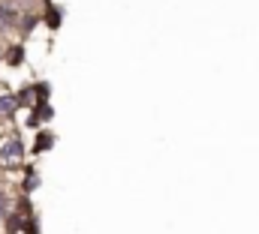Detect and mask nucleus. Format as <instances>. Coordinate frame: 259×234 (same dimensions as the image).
<instances>
[{
	"mask_svg": "<svg viewBox=\"0 0 259 234\" xmlns=\"http://www.w3.org/2000/svg\"><path fill=\"white\" fill-rule=\"evenodd\" d=\"M21 162H24V141H21L18 135H9V138L0 144V165L15 168V165H21Z\"/></svg>",
	"mask_w": 259,
	"mask_h": 234,
	"instance_id": "1",
	"label": "nucleus"
},
{
	"mask_svg": "<svg viewBox=\"0 0 259 234\" xmlns=\"http://www.w3.org/2000/svg\"><path fill=\"white\" fill-rule=\"evenodd\" d=\"M21 24V9L9 0H0V30H15Z\"/></svg>",
	"mask_w": 259,
	"mask_h": 234,
	"instance_id": "2",
	"label": "nucleus"
},
{
	"mask_svg": "<svg viewBox=\"0 0 259 234\" xmlns=\"http://www.w3.org/2000/svg\"><path fill=\"white\" fill-rule=\"evenodd\" d=\"M42 21H46L49 30H58L64 24V6H58L52 0H42Z\"/></svg>",
	"mask_w": 259,
	"mask_h": 234,
	"instance_id": "3",
	"label": "nucleus"
},
{
	"mask_svg": "<svg viewBox=\"0 0 259 234\" xmlns=\"http://www.w3.org/2000/svg\"><path fill=\"white\" fill-rule=\"evenodd\" d=\"M55 117V108H52V102H36L33 105V114L27 117V126H39V123H49Z\"/></svg>",
	"mask_w": 259,
	"mask_h": 234,
	"instance_id": "4",
	"label": "nucleus"
},
{
	"mask_svg": "<svg viewBox=\"0 0 259 234\" xmlns=\"http://www.w3.org/2000/svg\"><path fill=\"white\" fill-rule=\"evenodd\" d=\"M18 111V96L15 93H0V120H12Z\"/></svg>",
	"mask_w": 259,
	"mask_h": 234,
	"instance_id": "5",
	"label": "nucleus"
},
{
	"mask_svg": "<svg viewBox=\"0 0 259 234\" xmlns=\"http://www.w3.org/2000/svg\"><path fill=\"white\" fill-rule=\"evenodd\" d=\"M52 147H55V132H52V129H39V132H36V144H33V153L52 150Z\"/></svg>",
	"mask_w": 259,
	"mask_h": 234,
	"instance_id": "6",
	"label": "nucleus"
},
{
	"mask_svg": "<svg viewBox=\"0 0 259 234\" xmlns=\"http://www.w3.org/2000/svg\"><path fill=\"white\" fill-rule=\"evenodd\" d=\"M39 21H42V12H21V24H18V30L27 36V33H30Z\"/></svg>",
	"mask_w": 259,
	"mask_h": 234,
	"instance_id": "7",
	"label": "nucleus"
},
{
	"mask_svg": "<svg viewBox=\"0 0 259 234\" xmlns=\"http://www.w3.org/2000/svg\"><path fill=\"white\" fill-rule=\"evenodd\" d=\"M21 60H24V45H21V42L9 45V51H6V66H21Z\"/></svg>",
	"mask_w": 259,
	"mask_h": 234,
	"instance_id": "8",
	"label": "nucleus"
},
{
	"mask_svg": "<svg viewBox=\"0 0 259 234\" xmlns=\"http://www.w3.org/2000/svg\"><path fill=\"white\" fill-rule=\"evenodd\" d=\"M33 93H36V102H49L52 84H49V81H36V84H33Z\"/></svg>",
	"mask_w": 259,
	"mask_h": 234,
	"instance_id": "9",
	"label": "nucleus"
},
{
	"mask_svg": "<svg viewBox=\"0 0 259 234\" xmlns=\"http://www.w3.org/2000/svg\"><path fill=\"white\" fill-rule=\"evenodd\" d=\"M15 96H18V105H36V93H33V84H30V87H21Z\"/></svg>",
	"mask_w": 259,
	"mask_h": 234,
	"instance_id": "10",
	"label": "nucleus"
},
{
	"mask_svg": "<svg viewBox=\"0 0 259 234\" xmlns=\"http://www.w3.org/2000/svg\"><path fill=\"white\" fill-rule=\"evenodd\" d=\"M21 183H24V195H30V192H33V189L39 186V177L33 174V168H27V177H24Z\"/></svg>",
	"mask_w": 259,
	"mask_h": 234,
	"instance_id": "11",
	"label": "nucleus"
},
{
	"mask_svg": "<svg viewBox=\"0 0 259 234\" xmlns=\"http://www.w3.org/2000/svg\"><path fill=\"white\" fill-rule=\"evenodd\" d=\"M21 216H33V204H30V198L24 195V198H18V207H15Z\"/></svg>",
	"mask_w": 259,
	"mask_h": 234,
	"instance_id": "12",
	"label": "nucleus"
},
{
	"mask_svg": "<svg viewBox=\"0 0 259 234\" xmlns=\"http://www.w3.org/2000/svg\"><path fill=\"white\" fill-rule=\"evenodd\" d=\"M24 231L27 234H39V222H36V216H27V219H24Z\"/></svg>",
	"mask_w": 259,
	"mask_h": 234,
	"instance_id": "13",
	"label": "nucleus"
},
{
	"mask_svg": "<svg viewBox=\"0 0 259 234\" xmlns=\"http://www.w3.org/2000/svg\"><path fill=\"white\" fill-rule=\"evenodd\" d=\"M6 213H9V207H6V198H3V192H0V219H6Z\"/></svg>",
	"mask_w": 259,
	"mask_h": 234,
	"instance_id": "14",
	"label": "nucleus"
}]
</instances>
